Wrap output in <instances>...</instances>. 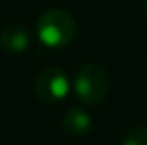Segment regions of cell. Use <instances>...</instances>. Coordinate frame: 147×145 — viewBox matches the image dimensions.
I'll list each match as a JSON object with an SVG mask.
<instances>
[{"mask_svg":"<svg viewBox=\"0 0 147 145\" xmlns=\"http://www.w3.org/2000/svg\"><path fill=\"white\" fill-rule=\"evenodd\" d=\"M119 145H147V127H134L123 136Z\"/></svg>","mask_w":147,"mask_h":145,"instance_id":"cell-6","label":"cell"},{"mask_svg":"<svg viewBox=\"0 0 147 145\" xmlns=\"http://www.w3.org/2000/svg\"><path fill=\"white\" fill-rule=\"evenodd\" d=\"M36 32L45 47L61 48L76 36V22L65 9H49L37 19Z\"/></svg>","mask_w":147,"mask_h":145,"instance_id":"cell-1","label":"cell"},{"mask_svg":"<svg viewBox=\"0 0 147 145\" xmlns=\"http://www.w3.org/2000/svg\"><path fill=\"white\" fill-rule=\"evenodd\" d=\"M91 128V117L82 108H71L63 117V130L69 136H86Z\"/></svg>","mask_w":147,"mask_h":145,"instance_id":"cell-5","label":"cell"},{"mask_svg":"<svg viewBox=\"0 0 147 145\" xmlns=\"http://www.w3.org/2000/svg\"><path fill=\"white\" fill-rule=\"evenodd\" d=\"M75 95L82 104H99L106 99L110 89L108 72L99 63H86L78 69L73 82Z\"/></svg>","mask_w":147,"mask_h":145,"instance_id":"cell-2","label":"cell"},{"mask_svg":"<svg viewBox=\"0 0 147 145\" xmlns=\"http://www.w3.org/2000/svg\"><path fill=\"white\" fill-rule=\"evenodd\" d=\"M0 47L11 54H21L30 47V32L22 24H7L0 30Z\"/></svg>","mask_w":147,"mask_h":145,"instance_id":"cell-4","label":"cell"},{"mask_svg":"<svg viewBox=\"0 0 147 145\" xmlns=\"http://www.w3.org/2000/svg\"><path fill=\"white\" fill-rule=\"evenodd\" d=\"M34 89L39 101L43 102H60L69 93V78L61 69L58 67H47L39 71L34 82Z\"/></svg>","mask_w":147,"mask_h":145,"instance_id":"cell-3","label":"cell"}]
</instances>
